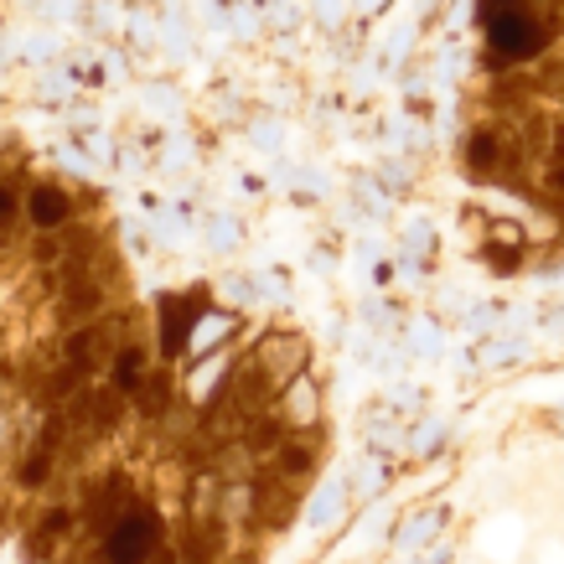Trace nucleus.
Instances as JSON below:
<instances>
[{
    "label": "nucleus",
    "instance_id": "nucleus-6",
    "mask_svg": "<svg viewBox=\"0 0 564 564\" xmlns=\"http://www.w3.org/2000/svg\"><path fill=\"white\" fill-rule=\"evenodd\" d=\"M274 414L291 425V435H311V430H326V404H322V383L316 378H295V383H285L280 389V404H274Z\"/></svg>",
    "mask_w": 564,
    "mask_h": 564
},
{
    "label": "nucleus",
    "instance_id": "nucleus-11",
    "mask_svg": "<svg viewBox=\"0 0 564 564\" xmlns=\"http://www.w3.org/2000/svg\"><path fill=\"white\" fill-rule=\"evenodd\" d=\"M243 445H249V451H254L259 462L270 466L274 456H280V451L291 445V425H285L280 414H264V420H249V430H243Z\"/></svg>",
    "mask_w": 564,
    "mask_h": 564
},
{
    "label": "nucleus",
    "instance_id": "nucleus-2",
    "mask_svg": "<svg viewBox=\"0 0 564 564\" xmlns=\"http://www.w3.org/2000/svg\"><path fill=\"white\" fill-rule=\"evenodd\" d=\"M218 399H228L243 420H264V414H274V404H280V383H274L249 352H239V362H234V373H228Z\"/></svg>",
    "mask_w": 564,
    "mask_h": 564
},
{
    "label": "nucleus",
    "instance_id": "nucleus-7",
    "mask_svg": "<svg viewBox=\"0 0 564 564\" xmlns=\"http://www.w3.org/2000/svg\"><path fill=\"white\" fill-rule=\"evenodd\" d=\"M130 404H135V420H140L145 430L161 425V420H166V414L182 404V383H176V368H166V362H161V368H155V373L135 389V399H130Z\"/></svg>",
    "mask_w": 564,
    "mask_h": 564
},
{
    "label": "nucleus",
    "instance_id": "nucleus-3",
    "mask_svg": "<svg viewBox=\"0 0 564 564\" xmlns=\"http://www.w3.org/2000/svg\"><path fill=\"white\" fill-rule=\"evenodd\" d=\"M249 358H254L280 389L311 373V343L301 337V332H264V337L249 347Z\"/></svg>",
    "mask_w": 564,
    "mask_h": 564
},
{
    "label": "nucleus",
    "instance_id": "nucleus-12",
    "mask_svg": "<svg viewBox=\"0 0 564 564\" xmlns=\"http://www.w3.org/2000/svg\"><path fill=\"white\" fill-rule=\"evenodd\" d=\"M560 218H564V207H560Z\"/></svg>",
    "mask_w": 564,
    "mask_h": 564
},
{
    "label": "nucleus",
    "instance_id": "nucleus-4",
    "mask_svg": "<svg viewBox=\"0 0 564 564\" xmlns=\"http://www.w3.org/2000/svg\"><path fill=\"white\" fill-rule=\"evenodd\" d=\"M73 218H78V197H73L68 182H52V176H42V182H32V187H26V228H32V234L68 228Z\"/></svg>",
    "mask_w": 564,
    "mask_h": 564
},
{
    "label": "nucleus",
    "instance_id": "nucleus-1",
    "mask_svg": "<svg viewBox=\"0 0 564 564\" xmlns=\"http://www.w3.org/2000/svg\"><path fill=\"white\" fill-rule=\"evenodd\" d=\"M161 544H166V539H161V518H155V508L140 497L135 508L109 529V539L99 544L94 564H151V554Z\"/></svg>",
    "mask_w": 564,
    "mask_h": 564
},
{
    "label": "nucleus",
    "instance_id": "nucleus-9",
    "mask_svg": "<svg viewBox=\"0 0 564 564\" xmlns=\"http://www.w3.org/2000/svg\"><path fill=\"white\" fill-rule=\"evenodd\" d=\"M301 487H291V481H280V477H259V529L264 533H280L285 523L295 518V508H301Z\"/></svg>",
    "mask_w": 564,
    "mask_h": 564
},
{
    "label": "nucleus",
    "instance_id": "nucleus-8",
    "mask_svg": "<svg viewBox=\"0 0 564 564\" xmlns=\"http://www.w3.org/2000/svg\"><path fill=\"white\" fill-rule=\"evenodd\" d=\"M155 358H161L155 337H151V332H140V337H130V343L120 347V358H115V368H109V383H115V389H124L130 399H135L140 383H145V378H151L155 368H161Z\"/></svg>",
    "mask_w": 564,
    "mask_h": 564
},
{
    "label": "nucleus",
    "instance_id": "nucleus-5",
    "mask_svg": "<svg viewBox=\"0 0 564 564\" xmlns=\"http://www.w3.org/2000/svg\"><path fill=\"white\" fill-rule=\"evenodd\" d=\"M322 456H326L322 430H311V435H291V445H285L264 471L280 477V481H291V487H301V492H311V481H316V471H322Z\"/></svg>",
    "mask_w": 564,
    "mask_h": 564
},
{
    "label": "nucleus",
    "instance_id": "nucleus-10",
    "mask_svg": "<svg viewBox=\"0 0 564 564\" xmlns=\"http://www.w3.org/2000/svg\"><path fill=\"white\" fill-rule=\"evenodd\" d=\"M203 466H213L218 471V481L223 487H243V481H259L264 477V462H259L254 451L243 441H234V445H223V451H213Z\"/></svg>",
    "mask_w": 564,
    "mask_h": 564
}]
</instances>
